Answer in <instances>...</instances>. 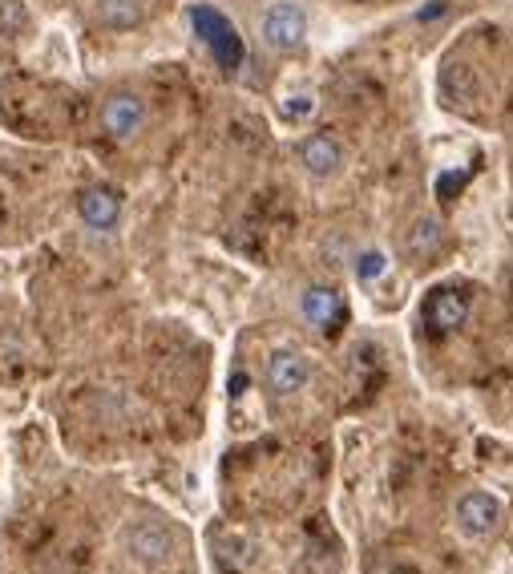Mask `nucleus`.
Returning <instances> with one entry per match:
<instances>
[{"instance_id":"nucleus-1","label":"nucleus","mask_w":513,"mask_h":574,"mask_svg":"<svg viewBox=\"0 0 513 574\" xmlns=\"http://www.w3.org/2000/svg\"><path fill=\"white\" fill-rule=\"evenodd\" d=\"M312 37V17L299 0H267L259 13V41L275 57H291Z\"/></svg>"},{"instance_id":"nucleus-2","label":"nucleus","mask_w":513,"mask_h":574,"mask_svg":"<svg viewBox=\"0 0 513 574\" xmlns=\"http://www.w3.org/2000/svg\"><path fill=\"white\" fill-rule=\"evenodd\" d=\"M190 21H194L198 37L207 41V49L215 53V61H219V65H223L227 73H235V69H239V61H243V41H239L235 25H231V21L223 17V13L207 9V5L190 9Z\"/></svg>"},{"instance_id":"nucleus-3","label":"nucleus","mask_w":513,"mask_h":574,"mask_svg":"<svg viewBox=\"0 0 513 574\" xmlns=\"http://www.w3.org/2000/svg\"><path fill=\"white\" fill-rule=\"evenodd\" d=\"M453 522H457V530H461L465 538L481 542V538H489V534L497 530V522H501V502H497L493 494H485V490H469V494L457 498Z\"/></svg>"},{"instance_id":"nucleus-4","label":"nucleus","mask_w":513,"mask_h":574,"mask_svg":"<svg viewBox=\"0 0 513 574\" xmlns=\"http://www.w3.org/2000/svg\"><path fill=\"white\" fill-rule=\"evenodd\" d=\"M299 316L312 324L316 332L332 336V332L348 320V308H344V296L336 292V287L312 283V287H303V296H299Z\"/></svg>"},{"instance_id":"nucleus-5","label":"nucleus","mask_w":513,"mask_h":574,"mask_svg":"<svg viewBox=\"0 0 513 574\" xmlns=\"http://www.w3.org/2000/svg\"><path fill=\"white\" fill-rule=\"evenodd\" d=\"M307 376H312V368H307V356L295 352V348H275L267 356V368H263V385L271 397H295L303 393Z\"/></svg>"},{"instance_id":"nucleus-6","label":"nucleus","mask_w":513,"mask_h":574,"mask_svg":"<svg viewBox=\"0 0 513 574\" xmlns=\"http://www.w3.org/2000/svg\"><path fill=\"white\" fill-rule=\"evenodd\" d=\"M146 126V102L130 89H118L110 93L106 102H101V130L118 142H130L138 130Z\"/></svg>"},{"instance_id":"nucleus-7","label":"nucleus","mask_w":513,"mask_h":574,"mask_svg":"<svg viewBox=\"0 0 513 574\" xmlns=\"http://www.w3.org/2000/svg\"><path fill=\"white\" fill-rule=\"evenodd\" d=\"M295 158L303 166L307 178H336L344 170V146L332 138V134H307L299 146H295Z\"/></svg>"},{"instance_id":"nucleus-8","label":"nucleus","mask_w":513,"mask_h":574,"mask_svg":"<svg viewBox=\"0 0 513 574\" xmlns=\"http://www.w3.org/2000/svg\"><path fill=\"white\" fill-rule=\"evenodd\" d=\"M469 320V296L461 292V287H437V292H429L425 300V324L433 332H461Z\"/></svg>"},{"instance_id":"nucleus-9","label":"nucleus","mask_w":513,"mask_h":574,"mask_svg":"<svg viewBox=\"0 0 513 574\" xmlns=\"http://www.w3.org/2000/svg\"><path fill=\"white\" fill-rule=\"evenodd\" d=\"M77 215L89 231H114L122 223V195L114 186H89L77 199Z\"/></svg>"},{"instance_id":"nucleus-10","label":"nucleus","mask_w":513,"mask_h":574,"mask_svg":"<svg viewBox=\"0 0 513 574\" xmlns=\"http://www.w3.org/2000/svg\"><path fill=\"white\" fill-rule=\"evenodd\" d=\"M126 546H130V554H134L138 562H146V566H166L170 554H174V534H170L162 522H138V526H130Z\"/></svg>"},{"instance_id":"nucleus-11","label":"nucleus","mask_w":513,"mask_h":574,"mask_svg":"<svg viewBox=\"0 0 513 574\" xmlns=\"http://www.w3.org/2000/svg\"><path fill=\"white\" fill-rule=\"evenodd\" d=\"M437 89H441L445 106H453V110H469V106L481 98V81H477L473 65H461V61H449V65L441 69Z\"/></svg>"},{"instance_id":"nucleus-12","label":"nucleus","mask_w":513,"mask_h":574,"mask_svg":"<svg viewBox=\"0 0 513 574\" xmlns=\"http://www.w3.org/2000/svg\"><path fill=\"white\" fill-rule=\"evenodd\" d=\"M97 21L101 29L130 33L146 21V9H142V0H97Z\"/></svg>"},{"instance_id":"nucleus-13","label":"nucleus","mask_w":513,"mask_h":574,"mask_svg":"<svg viewBox=\"0 0 513 574\" xmlns=\"http://www.w3.org/2000/svg\"><path fill=\"white\" fill-rule=\"evenodd\" d=\"M408 255H417V259H429L445 247V223L437 215H421L413 227H408V239H404Z\"/></svg>"},{"instance_id":"nucleus-14","label":"nucleus","mask_w":513,"mask_h":574,"mask_svg":"<svg viewBox=\"0 0 513 574\" xmlns=\"http://www.w3.org/2000/svg\"><path fill=\"white\" fill-rule=\"evenodd\" d=\"M352 275H356L360 283H380V279L388 275V255H384L380 247L360 251V255L352 259Z\"/></svg>"},{"instance_id":"nucleus-15","label":"nucleus","mask_w":513,"mask_h":574,"mask_svg":"<svg viewBox=\"0 0 513 574\" xmlns=\"http://www.w3.org/2000/svg\"><path fill=\"white\" fill-rule=\"evenodd\" d=\"M316 110H320L316 93H295V98L279 102V118H283V122H295V126H299V122H312Z\"/></svg>"},{"instance_id":"nucleus-16","label":"nucleus","mask_w":513,"mask_h":574,"mask_svg":"<svg viewBox=\"0 0 513 574\" xmlns=\"http://www.w3.org/2000/svg\"><path fill=\"white\" fill-rule=\"evenodd\" d=\"M25 25V5L21 0H5V5H0V33H17Z\"/></svg>"},{"instance_id":"nucleus-17","label":"nucleus","mask_w":513,"mask_h":574,"mask_svg":"<svg viewBox=\"0 0 513 574\" xmlns=\"http://www.w3.org/2000/svg\"><path fill=\"white\" fill-rule=\"evenodd\" d=\"M437 17H441V21L449 17V0H429V9L417 13V21H437Z\"/></svg>"}]
</instances>
